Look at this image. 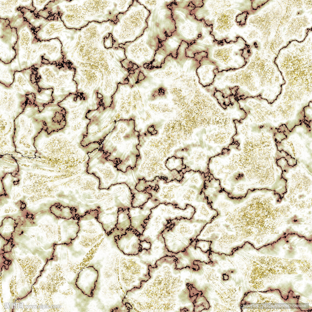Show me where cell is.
<instances>
[{
  "label": "cell",
  "instance_id": "6da1fadb",
  "mask_svg": "<svg viewBox=\"0 0 312 312\" xmlns=\"http://www.w3.org/2000/svg\"><path fill=\"white\" fill-rule=\"evenodd\" d=\"M177 259L167 256L149 266V278L127 291L122 300L129 312H187L190 297L184 268L176 269Z\"/></svg>",
  "mask_w": 312,
  "mask_h": 312
},
{
  "label": "cell",
  "instance_id": "7a4b0ae2",
  "mask_svg": "<svg viewBox=\"0 0 312 312\" xmlns=\"http://www.w3.org/2000/svg\"><path fill=\"white\" fill-rule=\"evenodd\" d=\"M137 1L150 12L146 20L147 27L135 41L119 46L124 49L126 60L141 67L153 61L162 42L171 35L176 28L168 6L173 0Z\"/></svg>",
  "mask_w": 312,
  "mask_h": 312
},
{
  "label": "cell",
  "instance_id": "3957f363",
  "mask_svg": "<svg viewBox=\"0 0 312 312\" xmlns=\"http://www.w3.org/2000/svg\"><path fill=\"white\" fill-rule=\"evenodd\" d=\"M132 120H120L100 145L99 148L112 161L118 170L126 172L128 168L133 169L140 156L137 146L139 133L136 131Z\"/></svg>",
  "mask_w": 312,
  "mask_h": 312
},
{
  "label": "cell",
  "instance_id": "277c9868",
  "mask_svg": "<svg viewBox=\"0 0 312 312\" xmlns=\"http://www.w3.org/2000/svg\"><path fill=\"white\" fill-rule=\"evenodd\" d=\"M189 2V1L173 0L168 5L175 21L176 30L162 42L152 62L153 66H160L165 58L170 55L176 58L177 50L182 41L186 42L189 45L200 37L197 34V27L195 26L196 19L190 13Z\"/></svg>",
  "mask_w": 312,
  "mask_h": 312
},
{
  "label": "cell",
  "instance_id": "5b68a950",
  "mask_svg": "<svg viewBox=\"0 0 312 312\" xmlns=\"http://www.w3.org/2000/svg\"><path fill=\"white\" fill-rule=\"evenodd\" d=\"M35 78L41 89H52L54 103H58L68 96L77 93L73 78L76 69L64 62L42 64L34 67Z\"/></svg>",
  "mask_w": 312,
  "mask_h": 312
},
{
  "label": "cell",
  "instance_id": "8992f818",
  "mask_svg": "<svg viewBox=\"0 0 312 312\" xmlns=\"http://www.w3.org/2000/svg\"><path fill=\"white\" fill-rule=\"evenodd\" d=\"M87 172L97 177L100 189H108L112 185L125 183L131 190L135 189L138 181L133 177V169L128 168L126 172L118 170L112 161L108 160L105 154L99 147L88 154Z\"/></svg>",
  "mask_w": 312,
  "mask_h": 312
},
{
  "label": "cell",
  "instance_id": "52a82bcc",
  "mask_svg": "<svg viewBox=\"0 0 312 312\" xmlns=\"http://www.w3.org/2000/svg\"><path fill=\"white\" fill-rule=\"evenodd\" d=\"M16 28L18 39L14 47L16 55L10 63L12 70L20 71L41 65L40 56L42 41L37 38L31 26L24 18Z\"/></svg>",
  "mask_w": 312,
  "mask_h": 312
},
{
  "label": "cell",
  "instance_id": "ba28073f",
  "mask_svg": "<svg viewBox=\"0 0 312 312\" xmlns=\"http://www.w3.org/2000/svg\"><path fill=\"white\" fill-rule=\"evenodd\" d=\"M207 224L185 218L169 220L161 233L167 249L174 254L184 251L196 239Z\"/></svg>",
  "mask_w": 312,
  "mask_h": 312
},
{
  "label": "cell",
  "instance_id": "9c48e42d",
  "mask_svg": "<svg viewBox=\"0 0 312 312\" xmlns=\"http://www.w3.org/2000/svg\"><path fill=\"white\" fill-rule=\"evenodd\" d=\"M150 12L137 0H133L128 10L119 14L114 22L113 33L117 34V45L133 42L141 36L147 27L146 20Z\"/></svg>",
  "mask_w": 312,
  "mask_h": 312
},
{
  "label": "cell",
  "instance_id": "30bf717a",
  "mask_svg": "<svg viewBox=\"0 0 312 312\" xmlns=\"http://www.w3.org/2000/svg\"><path fill=\"white\" fill-rule=\"evenodd\" d=\"M193 207L187 205L182 209L171 204L161 203L151 209V213L145 222V226L140 239L151 242L157 238L170 220L185 218L190 219L195 212Z\"/></svg>",
  "mask_w": 312,
  "mask_h": 312
},
{
  "label": "cell",
  "instance_id": "8fae6325",
  "mask_svg": "<svg viewBox=\"0 0 312 312\" xmlns=\"http://www.w3.org/2000/svg\"><path fill=\"white\" fill-rule=\"evenodd\" d=\"M92 111L94 114L89 111L87 112L93 115L92 117H86L90 122L87 126L86 134L80 143L83 147L94 143L101 145L119 119L118 112L110 106H101Z\"/></svg>",
  "mask_w": 312,
  "mask_h": 312
},
{
  "label": "cell",
  "instance_id": "7c38bea8",
  "mask_svg": "<svg viewBox=\"0 0 312 312\" xmlns=\"http://www.w3.org/2000/svg\"><path fill=\"white\" fill-rule=\"evenodd\" d=\"M19 9L40 41L58 38L61 41L64 37L68 28L58 15L39 13L36 14L22 6Z\"/></svg>",
  "mask_w": 312,
  "mask_h": 312
},
{
  "label": "cell",
  "instance_id": "4fadbf2b",
  "mask_svg": "<svg viewBox=\"0 0 312 312\" xmlns=\"http://www.w3.org/2000/svg\"><path fill=\"white\" fill-rule=\"evenodd\" d=\"M14 81L10 86L16 91L26 95L34 94L36 97L34 104L41 112L45 105L54 103L52 89L40 88L35 78L34 67L20 71H16Z\"/></svg>",
  "mask_w": 312,
  "mask_h": 312
},
{
  "label": "cell",
  "instance_id": "5bb4252c",
  "mask_svg": "<svg viewBox=\"0 0 312 312\" xmlns=\"http://www.w3.org/2000/svg\"><path fill=\"white\" fill-rule=\"evenodd\" d=\"M33 94L27 96L0 83V115L15 120L24 110Z\"/></svg>",
  "mask_w": 312,
  "mask_h": 312
},
{
  "label": "cell",
  "instance_id": "9a60e30c",
  "mask_svg": "<svg viewBox=\"0 0 312 312\" xmlns=\"http://www.w3.org/2000/svg\"><path fill=\"white\" fill-rule=\"evenodd\" d=\"M58 105L68 113L67 120L70 124L83 120L82 118H86L89 111L94 109L88 100L78 93L68 96Z\"/></svg>",
  "mask_w": 312,
  "mask_h": 312
},
{
  "label": "cell",
  "instance_id": "2e32d148",
  "mask_svg": "<svg viewBox=\"0 0 312 312\" xmlns=\"http://www.w3.org/2000/svg\"><path fill=\"white\" fill-rule=\"evenodd\" d=\"M0 61L9 64L16 55L14 47L18 39L17 30L11 27L8 20L0 19Z\"/></svg>",
  "mask_w": 312,
  "mask_h": 312
},
{
  "label": "cell",
  "instance_id": "e0dca14e",
  "mask_svg": "<svg viewBox=\"0 0 312 312\" xmlns=\"http://www.w3.org/2000/svg\"><path fill=\"white\" fill-rule=\"evenodd\" d=\"M196 239L184 251L175 254L177 259L176 269H181L187 267L194 270L199 269L198 265L195 264V262L200 261L206 264L212 262L209 258L211 251L204 252L196 246Z\"/></svg>",
  "mask_w": 312,
  "mask_h": 312
},
{
  "label": "cell",
  "instance_id": "ac0fdd59",
  "mask_svg": "<svg viewBox=\"0 0 312 312\" xmlns=\"http://www.w3.org/2000/svg\"><path fill=\"white\" fill-rule=\"evenodd\" d=\"M236 41H228L225 40L217 41H214L215 43L206 51L207 53V58L210 60L212 59L225 64H228L234 59L239 57L237 51L239 49L236 48Z\"/></svg>",
  "mask_w": 312,
  "mask_h": 312
},
{
  "label": "cell",
  "instance_id": "d6986e66",
  "mask_svg": "<svg viewBox=\"0 0 312 312\" xmlns=\"http://www.w3.org/2000/svg\"><path fill=\"white\" fill-rule=\"evenodd\" d=\"M238 6L237 4L224 11L212 21L211 24L212 31L210 34L216 41H218L219 36L222 37L227 35L235 26L234 20L239 11L236 8Z\"/></svg>",
  "mask_w": 312,
  "mask_h": 312
},
{
  "label": "cell",
  "instance_id": "ffe728a7",
  "mask_svg": "<svg viewBox=\"0 0 312 312\" xmlns=\"http://www.w3.org/2000/svg\"><path fill=\"white\" fill-rule=\"evenodd\" d=\"M23 6L34 12L35 10L32 0H0V19L8 20L12 28L19 20L23 17V14L19 8Z\"/></svg>",
  "mask_w": 312,
  "mask_h": 312
},
{
  "label": "cell",
  "instance_id": "44dd1931",
  "mask_svg": "<svg viewBox=\"0 0 312 312\" xmlns=\"http://www.w3.org/2000/svg\"><path fill=\"white\" fill-rule=\"evenodd\" d=\"M140 236L130 227L124 233L115 235L114 238L118 248L123 254L136 255L142 250Z\"/></svg>",
  "mask_w": 312,
  "mask_h": 312
},
{
  "label": "cell",
  "instance_id": "7402d4cb",
  "mask_svg": "<svg viewBox=\"0 0 312 312\" xmlns=\"http://www.w3.org/2000/svg\"><path fill=\"white\" fill-rule=\"evenodd\" d=\"M159 204L151 198L143 205L129 209V215L131 220V228L141 236L144 230L145 221L151 213V209Z\"/></svg>",
  "mask_w": 312,
  "mask_h": 312
},
{
  "label": "cell",
  "instance_id": "603a6c76",
  "mask_svg": "<svg viewBox=\"0 0 312 312\" xmlns=\"http://www.w3.org/2000/svg\"><path fill=\"white\" fill-rule=\"evenodd\" d=\"M98 277L97 270L93 266H88L80 271L75 284L83 294L91 297L94 294Z\"/></svg>",
  "mask_w": 312,
  "mask_h": 312
},
{
  "label": "cell",
  "instance_id": "cb8c5ba5",
  "mask_svg": "<svg viewBox=\"0 0 312 312\" xmlns=\"http://www.w3.org/2000/svg\"><path fill=\"white\" fill-rule=\"evenodd\" d=\"M204 5L206 7L204 8L207 9L208 14V19L205 22L206 23L209 20L206 24L211 26L213 20L221 13L226 10L232 7L237 3L236 1H206ZM201 6L203 7V6Z\"/></svg>",
  "mask_w": 312,
  "mask_h": 312
},
{
  "label": "cell",
  "instance_id": "d4e9b609",
  "mask_svg": "<svg viewBox=\"0 0 312 312\" xmlns=\"http://www.w3.org/2000/svg\"><path fill=\"white\" fill-rule=\"evenodd\" d=\"M129 209L118 208L117 221L115 229L117 233L115 234V235L124 233L126 230L130 228L131 222L129 215Z\"/></svg>",
  "mask_w": 312,
  "mask_h": 312
},
{
  "label": "cell",
  "instance_id": "484cf974",
  "mask_svg": "<svg viewBox=\"0 0 312 312\" xmlns=\"http://www.w3.org/2000/svg\"><path fill=\"white\" fill-rule=\"evenodd\" d=\"M76 207L64 206L59 203H55L50 208L51 212L58 217L63 219H69L78 216Z\"/></svg>",
  "mask_w": 312,
  "mask_h": 312
},
{
  "label": "cell",
  "instance_id": "4316f807",
  "mask_svg": "<svg viewBox=\"0 0 312 312\" xmlns=\"http://www.w3.org/2000/svg\"><path fill=\"white\" fill-rule=\"evenodd\" d=\"M15 72L12 69L10 63L5 64L0 61V83L9 87L14 82Z\"/></svg>",
  "mask_w": 312,
  "mask_h": 312
},
{
  "label": "cell",
  "instance_id": "83f0119b",
  "mask_svg": "<svg viewBox=\"0 0 312 312\" xmlns=\"http://www.w3.org/2000/svg\"><path fill=\"white\" fill-rule=\"evenodd\" d=\"M132 192L133 193L132 207H139L143 205L152 197L151 195L146 190L139 192L135 189Z\"/></svg>",
  "mask_w": 312,
  "mask_h": 312
},
{
  "label": "cell",
  "instance_id": "f1b7e54d",
  "mask_svg": "<svg viewBox=\"0 0 312 312\" xmlns=\"http://www.w3.org/2000/svg\"><path fill=\"white\" fill-rule=\"evenodd\" d=\"M165 166L171 171L176 170L179 173H183L182 171L186 169L182 158L173 156L168 158L165 162Z\"/></svg>",
  "mask_w": 312,
  "mask_h": 312
},
{
  "label": "cell",
  "instance_id": "f546056e",
  "mask_svg": "<svg viewBox=\"0 0 312 312\" xmlns=\"http://www.w3.org/2000/svg\"><path fill=\"white\" fill-rule=\"evenodd\" d=\"M202 293L198 294L193 301L194 306L193 311H201L203 310L208 309L210 306L205 297L202 296Z\"/></svg>",
  "mask_w": 312,
  "mask_h": 312
},
{
  "label": "cell",
  "instance_id": "4dcf8cb0",
  "mask_svg": "<svg viewBox=\"0 0 312 312\" xmlns=\"http://www.w3.org/2000/svg\"><path fill=\"white\" fill-rule=\"evenodd\" d=\"M51 0H32V4L33 7L35 8L34 12L35 14H37L41 11L44 10L45 7L51 1Z\"/></svg>",
  "mask_w": 312,
  "mask_h": 312
},
{
  "label": "cell",
  "instance_id": "1f68e13d",
  "mask_svg": "<svg viewBox=\"0 0 312 312\" xmlns=\"http://www.w3.org/2000/svg\"><path fill=\"white\" fill-rule=\"evenodd\" d=\"M211 241L202 240H197L196 239V246L199 248L203 252H207L211 251Z\"/></svg>",
  "mask_w": 312,
  "mask_h": 312
},
{
  "label": "cell",
  "instance_id": "d6a6232c",
  "mask_svg": "<svg viewBox=\"0 0 312 312\" xmlns=\"http://www.w3.org/2000/svg\"><path fill=\"white\" fill-rule=\"evenodd\" d=\"M166 90L162 87H161L154 91L151 93V97L155 98L163 96L165 94Z\"/></svg>",
  "mask_w": 312,
  "mask_h": 312
},
{
  "label": "cell",
  "instance_id": "836d02e7",
  "mask_svg": "<svg viewBox=\"0 0 312 312\" xmlns=\"http://www.w3.org/2000/svg\"><path fill=\"white\" fill-rule=\"evenodd\" d=\"M146 78V76L144 74L143 71L140 68L138 71L137 80L135 82V84L138 83L141 81L144 80Z\"/></svg>",
  "mask_w": 312,
  "mask_h": 312
},
{
  "label": "cell",
  "instance_id": "e575fe53",
  "mask_svg": "<svg viewBox=\"0 0 312 312\" xmlns=\"http://www.w3.org/2000/svg\"><path fill=\"white\" fill-rule=\"evenodd\" d=\"M140 245L142 247V250L145 249L147 250L150 249L151 246V243L147 242L145 240L141 241Z\"/></svg>",
  "mask_w": 312,
  "mask_h": 312
},
{
  "label": "cell",
  "instance_id": "d590c367",
  "mask_svg": "<svg viewBox=\"0 0 312 312\" xmlns=\"http://www.w3.org/2000/svg\"><path fill=\"white\" fill-rule=\"evenodd\" d=\"M157 181H158V180H157ZM156 183H157V182H156ZM154 186H155V185H154ZM149 187H148V188H149Z\"/></svg>",
  "mask_w": 312,
  "mask_h": 312
}]
</instances>
